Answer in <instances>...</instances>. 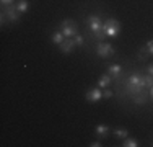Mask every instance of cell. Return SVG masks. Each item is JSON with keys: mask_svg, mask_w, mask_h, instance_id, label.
Instances as JSON below:
<instances>
[{"mask_svg": "<svg viewBox=\"0 0 153 147\" xmlns=\"http://www.w3.org/2000/svg\"><path fill=\"white\" fill-rule=\"evenodd\" d=\"M124 147H137L138 146V142H137V139H134V137H126L124 139Z\"/></svg>", "mask_w": 153, "mask_h": 147, "instance_id": "9a60e30c", "label": "cell"}, {"mask_svg": "<svg viewBox=\"0 0 153 147\" xmlns=\"http://www.w3.org/2000/svg\"><path fill=\"white\" fill-rule=\"evenodd\" d=\"M145 47H147L148 54H150V56H153V39H152V41H148V43H147V46H145Z\"/></svg>", "mask_w": 153, "mask_h": 147, "instance_id": "d6986e66", "label": "cell"}, {"mask_svg": "<svg viewBox=\"0 0 153 147\" xmlns=\"http://www.w3.org/2000/svg\"><path fill=\"white\" fill-rule=\"evenodd\" d=\"M143 88H145V75L132 74V75L129 77V83H127V90H129V93L134 97V95L140 93Z\"/></svg>", "mask_w": 153, "mask_h": 147, "instance_id": "6da1fadb", "label": "cell"}, {"mask_svg": "<svg viewBox=\"0 0 153 147\" xmlns=\"http://www.w3.org/2000/svg\"><path fill=\"white\" fill-rule=\"evenodd\" d=\"M28 7H30V3H28V0H20V2L16 3V8L20 13H26L28 12Z\"/></svg>", "mask_w": 153, "mask_h": 147, "instance_id": "4fadbf2b", "label": "cell"}, {"mask_svg": "<svg viewBox=\"0 0 153 147\" xmlns=\"http://www.w3.org/2000/svg\"><path fill=\"white\" fill-rule=\"evenodd\" d=\"M147 70H148V74H150V75L153 77V64H152V65H148V69H147Z\"/></svg>", "mask_w": 153, "mask_h": 147, "instance_id": "603a6c76", "label": "cell"}, {"mask_svg": "<svg viewBox=\"0 0 153 147\" xmlns=\"http://www.w3.org/2000/svg\"><path fill=\"white\" fill-rule=\"evenodd\" d=\"M150 93H152V98H153V87L150 88Z\"/></svg>", "mask_w": 153, "mask_h": 147, "instance_id": "cb8c5ba5", "label": "cell"}, {"mask_svg": "<svg viewBox=\"0 0 153 147\" xmlns=\"http://www.w3.org/2000/svg\"><path fill=\"white\" fill-rule=\"evenodd\" d=\"M51 39H52L54 44H59V46H60V44L65 41V34L62 31H57V33H54V34H52V38H51Z\"/></svg>", "mask_w": 153, "mask_h": 147, "instance_id": "7c38bea8", "label": "cell"}, {"mask_svg": "<svg viewBox=\"0 0 153 147\" xmlns=\"http://www.w3.org/2000/svg\"><path fill=\"white\" fill-rule=\"evenodd\" d=\"M90 146H91V147H101L103 144H101L100 141H94V142H91V144H90Z\"/></svg>", "mask_w": 153, "mask_h": 147, "instance_id": "7402d4cb", "label": "cell"}, {"mask_svg": "<svg viewBox=\"0 0 153 147\" xmlns=\"http://www.w3.org/2000/svg\"><path fill=\"white\" fill-rule=\"evenodd\" d=\"M111 97H112V90H109V88L103 90V98H111Z\"/></svg>", "mask_w": 153, "mask_h": 147, "instance_id": "ffe728a7", "label": "cell"}, {"mask_svg": "<svg viewBox=\"0 0 153 147\" xmlns=\"http://www.w3.org/2000/svg\"><path fill=\"white\" fill-rule=\"evenodd\" d=\"M3 13H5V16L8 18L12 23H15V21H18V18H20V12H18V8H16V5L13 3V5H8L5 10H3Z\"/></svg>", "mask_w": 153, "mask_h": 147, "instance_id": "8992f818", "label": "cell"}, {"mask_svg": "<svg viewBox=\"0 0 153 147\" xmlns=\"http://www.w3.org/2000/svg\"><path fill=\"white\" fill-rule=\"evenodd\" d=\"M96 54L100 57H109V56H112V54H116V49L109 43H100L96 47Z\"/></svg>", "mask_w": 153, "mask_h": 147, "instance_id": "5b68a950", "label": "cell"}, {"mask_svg": "<svg viewBox=\"0 0 153 147\" xmlns=\"http://www.w3.org/2000/svg\"><path fill=\"white\" fill-rule=\"evenodd\" d=\"M86 23H88V28L91 29L93 36L96 39H104V36H106V33H104L103 29V21H101L100 16H96V15H91V16H88V20H86Z\"/></svg>", "mask_w": 153, "mask_h": 147, "instance_id": "7a4b0ae2", "label": "cell"}, {"mask_svg": "<svg viewBox=\"0 0 153 147\" xmlns=\"http://www.w3.org/2000/svg\"><path fill=\"white\" fill-rule=\"evenodd\" d=\"M121 70H122V69H121V65H119V64H111L108 67V74L111 77H114V79H117V77L121 75Z\"/></svg>", "mask_w": 153, "mask_h": 147, "instance_id": "30bf717a", "label": "cell"}, {"mask_svg": "<svg viewBox=\"0 0 153 147\" xmlns=\"http://www.w3.org/2000/svg\"><path fill=\"white\" fill-rule=\"evenodd\" d=\"M147 56H150V54H148V51H147V47H142V49L138 51V57H140L142 61H145Z\"/></svg>", "mask_w": 153, "mask_h": 147, "instance_id": "2e32d148", "label": "cell"}, {"mask_svg": "<svg viewBox=\"0 0 153 147\" xmlns=\"http://www.w3.org/2000/svg\"><path fill=\"white\" fill-rule=\"evenodd\" d=\"M103 29H104V33H106V36L116 38V36L119 34V31H121V23H119L117 20H114V18H109V20L104 21Z\"/></svg>", "mask_w": 153, "mask_h": 147, "instance_id": "3957f363", "label": "cell"}, {"mask_svg": "<svg viewBox=\"0 0 153 147\" xmlns=\"http://www.w3.org/2000/svg\"><path fill=\"white\" fill-rule=\"evenodd\" d=\"M145 87H148V88H152L153 87V77L148 74V75H145Z\"/></svg>", "mask_w": 153, "mask_h": 147, "instance_id": "e0dca14e", "label": "cell"}, {"mask_svg": "<svg viewBox=\"0 0 153 147\" xmlns=\"http://www.w3.org/2000/svg\"><path fill=\"white\" fill-rule=\"evenodd\" d=\"M74 39H75V46H83V43H85V41H83V38H82V36H78V34L74 36Z\"/></svg>", "mask_w": 153, "mask_h": 147, "instance_id": "ac0fdd59", "label": "cell"}, {"mask_svg": "<svg viewBox=\"0 0 153 147\" xmlns=\"http://www.w3.org/2000/svg\"><path fill=\"white\" fill-rule=\"evenodd\" d=\"M3 7H8V5H13V0H0Z\"/></svg>", "mask_w": 153, "mask_h": 147, "instance_id": "44dd1931", "label": "cell"}, {"mask_svg": "<svg viewBox=\"0 0 153 147\" xmlns=\"http://www.w3.org/2000/svg\"><path fill=\"white\" fill-rule=\"evenodd\" d=\"M62 26V33L65 34V38H74L78 33V26H76V21L74 20H64L60 23Z\"/></svg>", "mask_w": 153, "mask_h": 147, "instance_id": "277c9868", "label": "cell"}, {"mask_svg": "<svg viewBox=\"0 0 153 147\" xmlns=\"http://www.w3.org/2000/svg\"><path fill=\"white\" fill-rule=\"evenodd\" d=\"M114 136H117L121 139H126V137H129V131L126 128H117V129H114Z\"/></svg>", "mask_w": 153, "mask_h": 147, "instance_id": "5bb4252c", "label": "cell"}, {"mask_svg": "<svg viewBox=\"0 0 153 147\" xmlns=\"http://www.w3.org/2000/svg\"><path fill=\"white\" fill-rule=\"evenodd\" d=\"M109 126H106V124H98L96 126V136L98 137H106V136H109Z\"/></svg>", "mask_w": 153, "mask_h": 147, "instance_id": "8fae6325", "label": "cell"}, {"mask_svg": "<svg viewBox=\"0 0 153 147\" xmlns=\"http://www.w3.org/2000/svg\"><path fill=\"white\" fill-rule=\"evenodd\" d=\"M75 46V39L72 38H65V41L60 44V52L62 54H68L72 51V47Z\"/></svg>", "mask_w": 153, "mask_h": 147, "instance_id": "ba28073f", "label": "cell"}, {"mask_svg": "<svg viewBox=\"0 0 153 147\" xmlns=\"http://www.w3.org/2000/svg\"><path fill=\"white\" fill-rule=\"evenodd\" d=\"M86 100L91 101V103H96L98 100H101L103 98V92H101V88H90L88 92H86Z\"/></svg>", "mask_w": 153, "mask_h": 147, "instance_id": "52a82bcc", "label": "cell"}, {"mask_svg": "<svg viewBox=\"0 0 153 147\" xmlns=\"http://www.w3.org/2000/svg\"><path fill=\"white\" fill-rule=\"evenodd\" d=\"M112 77L109 75V74H103V75L100 77V80H98V85H100V88H108L109 83H111Z\"/></svg>", "mask_w": 153, "mask_h": 147, "instance_id": "9c48e42d", "label": "cell"}]
</instances>
